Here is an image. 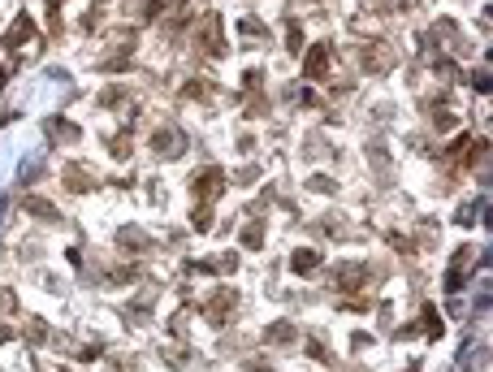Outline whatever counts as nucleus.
I'll use <instances>...</instances> for the list:
<instances>
[{
  "label": "nucleus",
  "mask_w": 493,
  "mask_h": 372,
  "mask_svg": "<svg viewBox=\"0 0 493 372\" xmlns=\"http://www.w3.org/2000/svg\"><path fill=\"white\" fill-rule=\"evenodd\" d=\"M22 208H26L30 217H39V221H52V225L61 221V213H57V204H48L44 195H26V199H22Z\"/></svg>",
  "instance_id": "10"
},
{
  "label": "nucleus",
  "mask_w": 493,
  "mask_h": 372,
  "mask_svg": "<svg viewBox=\"0 0 493 372\" xmlns=\"http://www.w3.org/2000/svg\"><path fill=\"white\" fill-rule=\"evenodd\" d=\"M152 152L160 160H177V156L186 152V135L177 130V126H160V130L152 135Z\"/></svg>",
  "instance_id": "1"
},
{
  "label": "nucleus",
  "mask_w": 493,
  "mask_h": 372,
  "mask_svg": "<svg viewBox=\"0 0 493 372\" xmlns=\"http://www.w3.org/2000/svg\"><path fill=\"white\" fill-rule=\"evenodd\" d=\"M454 121H458V117H454L450 108H446V112H437V117H433V126H437V130H454Z\"/></svg>",
  "instance_id": "23"
},
{
  "label": "nucleus",
  "mask_w": 493,
  "mask_h": 372,
  "mask_svg": "<svg viewBox=\"0 0 493 372\" xmlns=\"http://www.w3.org/2000/svg\"><path fill=\"white\" fill-rule=\"evenodd\" d=\"M260 242H264V221H251V225L242 230V247H246V251H260Z\"/></svg>",
  "instance_id": "14"
},
{
  "label": "nucleus",
  "mask_w": 493,
  "mask_h": 372,
  "mask_svg": "<svg viewBox=\"0 0 493 372\" xmlns=\"http://www.w3.org/2000/svg\"><path fill=\"white\" fill-rule=\"evenodd\" d=\"M389 66H394V57H389V48H385V43H368V48H364V70L385 74Z\"/></svg>",
  "instance_id": "8"
},
{
  "label": "nucleus",
  "mask_w": 493,
  "mask_h": 372,
  "mask_svg": "<svg viewBox=\"0 0 493 372\" xmlns=\"http://www.w3.org/2000/svg\"><path fill=\"white\" fill-rule=\"evenodd\" d=\"M269 342H294L290 320H273V325H269Z\"/></svg>",
  "instance_id": "15"
},
{
  "label": "nucleus",
  "mask_w": 493,
  "mask_h": 372,
  "mask_svg": "<svg viewBox=\"0 0 493 372\" xmlns=\"http://www.w3.org/2000/svg\"><path fill=\"white\" fill-rule=\"evenodd\" d=\"M122 100H126V87H108V91L100 95V104H104V108H113V104H122Z\"/></svg>",
  "instance_id": "20"
},
{
  "label": "nucleus",
  "mask_w": 493,
  "mask_h": 372,
  "mask_svg": "<svg viewBox=\"0 0 493 372\" xmlns=\"http://www.w3.org/2000/svg\"><path fill=\"white\" fill-rule=\"evenodd\" d=\"M113 156H117V160H126V156H130V135H126V130H122L117 139H113Z\"/></svg>",
  "instance_id": "21"
},
{
  "label": "nucleus",
  "mask_w": 493,
  "mask_h": 372,
  "mask_svg": "<svg viewBox=\"0 0 493 372\" xmlns=\"http://www.w3.org/2000/svg\"><path fill=\"white\" fill-rule=\"evenodd\" d=\"M117 247H126V251H147V234L135 230V225H122V230H117Z\"/></svg>",
  "instance_id": "11"
},
{
  "label": "nucleus",
  "mask_w": 493,
  "mask_h": 372,
  "mask_svg": "<svg viewBox=\"0 0 493 372\" xmlns=\"http://www.w3.org/2000/svg\"><path fill=\"white\" fill-rule=\"evenodd\" d=\"M238 35H255V39H260V35H264V26H260L255 18H242V22H238Z\"/></svg>",
  "instance_id": "22"
},
{
  "label": "nucleus",
  "mask_w": 493,
  "mask_h": 372,
  "mask_svg": "<svg viewBox=\"0 0 493 372\" xmlns=\"http://www.w3.org/2000/svg\"><path fill=\"white\" fill-rule=\"evenodd\" d=\"M290 268L299 273V277H307V273H316V268H320V251H316V247H299V251L290 255Z\"/></svg>",
  "instance_id": "9"
},
{
  "label": "nucleus",
  "mask_w": 493,
  "mask_h": 372,
  "mask_svg": "<svg viewBox=\"0 0 493 372\" xmlns=\"http://www.w3.org/2000/svg\"><path fill=\"white\" fill-rule=\"evenodd\" d=\"M286 43H290V52H303V26L299 22L286 26Z\"/></svg>",
  "instance_id": "19"
},
{
  "label": "nucleus",
  "mask_w": 493,
  "mask_h": 372,
  "mask_svg": "<svg viewBox=\"0 0 493 372\" xmlns=\"http://www.w3.org/2000/svg\"><path fill=\"white\" fill-rule=\"evenodd\" d=\"M9 337H13V329H9V325H0V342H9Z\"/></svg>",
  "instance_id": "28"
},
{
  "label": "nucleus",
  "mask_w": 493,
  "mask_h": 372,
  "mask_svg": "<svg viewBox=\"0 0 493 372\" xmlns=\"http://www.w3.org/2000/svg\"><path fill=\"white\" fill-rule=\"evenodd\" d=\"M26 337H30V342H44V337H48V329H44V320H30V329H26Z\"/></svg>",
  "instance_id": "25"
},
{
  "label": "nucleus",
  "mask_w": 493,
  "mask_h": 372,
  "mask_svg": "<svg viewBox=\"0 0 493 372\" xmlns=\"http://www.w3.org/2000/svg\"><path fill=\"white\" fill-rule=\"evenodd\" d=\"M476 213H481V204H467V208H463V213H458V225H476V221H472Z\"/></svg>",
  "instance_id": "26"
},
{
  "label": "nucleus",
  "mask_w": 493,
  "mask_h": 372,
  "mask_svg": "<svg viewBox=\"0 0 493 372\" xmlns=\"http://www.w3.org/2000/svg\"><path fill=\"white\" fill-rule=\"evenodd\" d=\"M424 333H429V337H441V316H437V307H424Z\"/></svg>",
  "instance_id": "17"
},
{
  "label": "nucleus",
  "mask_w": 493,
  "mask_h": 372,
  "mask_svg": "<svg viewBox=\"0 0 493 372\" xmlns=\"http://www.w3.org/2000/svg\"><path fill=\"white\" fill-rule=\"evenodd\" d=\"M200 95H212V87H208V83H200V78H195V83L186 87V100H200Z\"/></svg>",
  "instance_id": "24"
},
{
  "label": "nucleus",
  "mask_w": 493,
  "mask_h": 372,
  "mask_svg": "<svg viewBox=\"0 0 493 372\" xmlns=\"http://www.w3.org/2000/svg\"><path fill=\"white\" fill-rule=\"evenodd\" d=\"M35 39H39V30H35V22H30V13H18L0 43H5V48H22V43H35Z\"/></svg>",
  "instance_id": "4"
},
{
  "label": "nucleus",
  "mask_w": 493,
  "mask_h": 372,
  "mask_svg": "<svg viewBox=\"0 0 493 372\" xmlns=\"http://www.w3.org/2000/svg\"><path fill=\"white\" fill-rule=\"evenodd\" d=\"M472 255H476L472 247H463V251L454 255V264H450V277H446V286H450V290H458V286H463V273H467V264H472Z\"/></svg>",
  "instance_id": "12"
},
{
  "label": "nucleus",
  "mask_w": 493,
  "mask_h": 372,
  "mask_svg": "<svg viewBox=\"0 0 493 372\" xmlns=\"http://www.w3.org/2000/svg\"><path fill=\"white\" fill-rule=\"evenodd\" d=\"M191 225H195L200 234H208V230H212V213H208V204H200V208L191 213Z\"/></svg>",
  "instance_id": "16"
},
{
  "label": "nucleus",
  "mask_w": 493,
  "mask_h": 372,
  "mask_svg": "<svg viewBox=\"0 0 493 372\" xmlns=\"http://www.w3.org/2000/svg\"><path fill=\"white\" fill-rule=\"evenodd\" d=\"M48 135H52L57 143H78L82 139V130H78L74 121H48Z\"/></svg>",
  "instance_id": "13"
},
{
  "label": "nucleus",
  "mask_w": 493,
  "mask_h": 372,
  "mask_svg": "<svg viewBox=\"0 0 493 372\" xmlns=\"http://www.w3.org/2000/svg\"><path fill=\"white\" fill-rule=\"evenodd\" d=\"M329 70H334V52H329V43H311L307 57H303V74L311 78V83H325Z\"/></svg>",
  "instance_id": "2"
},
{
  "label": "nucleus",
  "mask_w": 493,
  "mask_h": 372,
  "mask_svg": "<svg viewBox=\"0 0 493 372\" xmlns=\"http://www.w3.org/2000/svg\"><path fill=\"white\" fill-rule=\"evenodd\" d=\"M221 182H225V173L217 169V165H208V169H200L191 177V190H195V199H204V204H212L221 195Z\"/></svg>",
  "instance_id": "3"
},
{
  "label": "nucleus",
  "mask_w": 493,
  "mask_h": 372,
  "mask_svg": "<svg viewBox=\"0 0 493 372\" xmlns=\"http://www.w3.org/2000/svg\"><path fill=\"white\" fill-rule=\"evenodd\" d=\"M65 186L82 195V190H91V186H95V173H91L87 165H78V160H70V165H65Z\"/></svg>",
  "instance_id": "7"
},
{
  "label": "nucleus",
  "mask_w": 493,
  "mask_h": 372,
  "mask_svg": "<svg viewBox=\"0 0 493 372\" xmlns=\"http://www.w3.org/2000/svg\"><path fill=\"white\" fill-rule=\"evenodd\" d=\"M368 264H342L338 273H334V282H338V290H359V286H364L368 282Z\"/></svg>",
  "instance_id": "6"
},
{
  "label": "nucleus",
  "mask_w": 493,
  "mask_h": 372,
  "mask_svg": "<svg viewBox=\"0 0 493 372\" xmlns=\"http://www.w3.org/2000/svg\"><path fill=\"white\" fill-rule=\"evenodd\" d=\"M238 303V290H221V295H212L204 303V316L212 320V325H225V316H229V307Z\"/></svg>",
  "instance_id": "5"
},
{
  "label": "nucleus",
  "mask_w": 493,
  "mask_h": 372,
  "mask_svg": "<svg viewBox=\"0 0 493 372\" xmlns=\"http://www.w3.org/2000/svg\"><path fill=\"white\" fill-rule=\"evenodd\" d=\"M0 307H5V312H13V307H18V299H13L9 290H0Z\"/></svg>",
  "instance_id": "27"
},
{
  "label": "nucleus",
  "mask_w": 493,
  "mask_h": 372,
  "mask_svg": "<svg viewBox=\"0 0 493 372\" xmlns=\"http://www.w3.org/2000/svg\"><path fill=\"white\" fill-rule=\"evenodd\" d=\"M307 186L316 190V195H334V177H325V173H311V177H307Z\"/></svg>",
  "instance_id": "18"
}]
</instances>
